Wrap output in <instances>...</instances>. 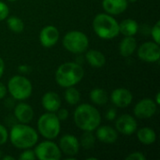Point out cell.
<instances>
[{
	"instance_id": "7a4b0ae2",
	"label": "cell",
	"mask_w": 160,
	"mask_h": 160,
	"mask_svg": "<svg viewBox=\"0 0 160 160\" xmlns=\"http://www.w3.org/2000/svg\"><path fill=\"white\" fill-rule=\"evenodd\" d=\"M12 145L18 149H29L35 146L38 140V132L26 124H17L12 127L9 134Z\"/></svg>"
},
{
	"instance_id": "ab89813d",
	"label": "cell",
	"mask_w": 160,
	"mask_h": 160,
	"mask_svg": "<svg viewBox=\"0 0 160 160\" xmlns=\"http://www.w3.org/2000/svg\"><path fill=\"white\" fill-rule=\"evenodd\" d=\"M137 0H128V2H131V3H134V2H136Z\"/></svg>"
},
{
	"instance_id": "484cf974",
	"label": "cell",
	"mask_w": 160,
	"mask_h": 160,
	"mask_svg": "<svg viewBox=\"0 0 160 160\" xmlns=\"http://www.w3.org/2000/svg\"><path fill=\"white\" fill-rule=\"evenodd\" d=\"M95 142H96V138H95L94 134L92 133V131H84V133L82 135L80 145L82 148L89 150L94 147Z\"/></svg>"
},
{
	"instance_id": "e0dca14e",
	"label": "cell",
	"mask_w": 160,
	"mask_h": 160,
	"mask_svg": "<svg viewBox=\"0 0 160 160\" xmlns=\"http://www.w3.org/2000/svg\"><path fill=\"white\" fill-rule=\"evenodd\" d=\"M102 7L108 14L118 15L127 9L128 0H103Z\"/></svg>"
},
{
	"instance_id": "52a82bcc",
	"label": "cell",
	"mask_w": 160,
	"mask_h": 160,
	"mask_svg": "<svg viewBox=\"0 0 160 160\" xmlns=\"http://www.w3.org/2000/svg\"><path fill=\"white\" fill-rule=\"evenodd\" d=\"M63 45L65 49L72 53H82L88 46L89 40L87 36L81 31L68 32L63 38Z\"/></svg>"
},
{
	"instance_id": "4fadbf2b",
	"label": "cell",
	"mask_w": 160,
	"mask_h": 160,
	"mask_svg": "<svg viewBox=\"0 0 160 160\" xmlns=\"http://www.w3.org/2000/svg\"><path fill=\"white\" fill-rule=\"evenodd\" d=\"M133 99V96L128 89L126 88H117L112 92L111 100L113 105L118 108H127L128 107Z\"/></svg>"
},
{
	"instance_id": "e575fe53",
	"label": "cell",
	"mask_w": 160,
	"mask_h": 160,
	"mask_svg": "<svg viewBox=\"0 0 160 160\" xmlns=\"http://www.w3.org/2000/svg\"><path fill=\"white\" fill-rule=\"evenodd\" d=\"M4 70H5V63H4L3 59L0 57V79H1V77L3 76Z\"/></svg>"
},
{
	"instance_id": "9c48e42d",
	"label": "cell",
	"mask_w": 160,
	"mask_h": 160,
	"mask_svg": "<svg viewBox=\"0 0 160 160\" xmlns=\"http://www.w3.org/2000/svg\"><path fill=\"white\" fill-rule=\"evenodd\" d=\"M138 56L147 63L158 62L160 58L159 44L155 41H148L142 44L138 49Z\"/></svg>"
},
{
	"instance_id": "603a6c76",
	"label": "cell",
	"mask_w": 160,
	"mask_h": 160,
	"mask_svg": "<svg viewBox=\"0 0 160 160\" xmlns=\"http://www.w3.org/2000/svg\"><path fill=\"white\" fill-rule=\"evenodd\" d=\"M90 99L97 105H105L108 102V94L102 88H95L90 92Z\"/></svg>"
},
{
	"instance_id": "f35d334b",
	"label": "cell",
	"mask_w": 160,
	"mask_h": 160,
	"mask_svg": "<svg viewBox=\"0 0 160 160\" xmlns=\"http://www.w3.org/2000/svg\"><path fill=\"white\" fill-rule=\"evenodd\" d=\"M98 158H87V160H97Z\"/></svg>"
},
{
	"instance_id": "b9f144b4",
	"label": "cell",
	"mask_w": 160,
	"mask_h": 160,
	"mask_svg": "<svg viewBox=\"0 0 160 160\" xmlns=\"http://www.w3.org/2000/svg\"><path fill=\"white\" fill-rule=\"evenodd\" d=\"M8 1H10V2H14V1H17V0H8Z\"/></svg>"
},
{
	"instance_id": "74e56055",
	"label": "cell",
	"mask_w": 160,
	"mask_h": 160,
	"mask_svg": "<svg viewBox=\"0 0 160 160\" xmlns=\"http://www.w3.org/2000/svg\"><path fill=\"white\" fill-rule=\"evenodd\" d=\"M159 97H160V93H158V94H157V98H156V103H157L158 105H159L160 104Z\"/></svg>"
},
{
	"instance_id": "5bb4252c",
	"label": "cell",
	"mask_w": 160,
	"mask_h": 160,
	"mask_svg": "<svg viewBox=\"0 0 160 160\" xmlns=\"http://www.w3.org/2000/svg\"><path fill=\"white\" fill-rule=\"evenodd\" d=\"M59 39V31L53 25L45 26L40 34H39V40L43 47L51 48L54 46Z\"/></svg>"
},
{
	"instance_id": "277c9868",
	"label": "cell",
	"mask_w": 160,
	"mask_h": 160,
	"mask_svg": "<svg viewBox=\"0 0 160 160\" xmlns=\"http://www.w3.org/2000/svg\"><path fill=\"white\" fill-rule=\"evenodd\" d=\"M95 33L103 39H112L119 35V23L108 13H99L93 20Z\"/></svg>"
},
{
	"instance_id": "8992f818",
	"label": "cell",
	"mask_w": 160,
	"mask_h": 160,
	"mask_svg": "<svg viewBox=\"0 0 160 160\" xmlns=\"http://www.w3.org/2000/svg\"><path fill=\"white\" fill-rule=\"evenodd\" d=\"M32 90L31 82L23 76L15 75L10 78L8 82V91L16 100H24L28 98L32 94Z\"/></svg>"
},
{
	"instance_id": "7402d4cb",
	"label": "cell",
	"mask_w": 160,
	"mask_h": 160,
	"mask_svg": "<svg viewBox=\"0 0 160 160\" xmlns=\"http://www.w3.org/2000/svg\"><path fill=\"white\" fill-rule=\"evenodd\" d=\"M137 137L138 140L145 145L153 144L157 140V134L151 128H142L139 129Z\"/></svg>"
},
{
	"instance_id": "ba28073f",
	"label": "cell",
	"mask_w": 160,
	"mask_h": 160,
	"mask_svg": "<svg viewBox=\"0 0 160 160\" xmlns=\"http://www.w3.org/2000/svg\"><path fill=\"white\" fill-rule=\"evenodd\" d=\"M35 155L39 160H59L62 158V152L57 144L51 140L38 144L35 148Z\"/></svg>"
},
{
	"instance_id": "836d02e7",
	"label": "cell",
	"mask_w": 160,
	"mask_h": 160,
	"mask_svg": "<svg viewBox=\"0 0 160 160\" xmlns=\"http://www.w3.org/2000/svg\"><path fill=\"white\" fill-rule=\"evenodd\" d=\"M7 93H8V88L5 86V84L3 82H0V99L4 98L6 97Z\"/></svg>"
},
{
	"instance_id": "7c38bea8",
	"label": "cell",
	"mask_w": 160,
	"mask_h": 160,
	"mask_svg": "<svg viewBox=\"0 0 160 160\" xmlns=\"http://www.w3.org/2000/svg\"><path fill=\"white\" fill-rule=\"evenodd\" d=\"M116 130L124 135H131L136 132L138 124L136 119L129 114H123L119 116L115 122Z\"/></svg>"
},
{
	"instance_id": "f546056e",
	"label": "cell",
	"mask_w": 160,
	"mask_h": 160,
	"mask_svg": "<svg viewBox=\"0 0 160 160\" xmlns=\"http://www.w3.org/2000/svg\"><path fill=\"white\" fill-rule=\"evenodd\" d=\"M8 139V132L7 128L3 125H0V145L6 143Z\"/></svg>"
},
{
	"instance_id": "1f68e13d",
	"label": "cell",
	"mask_w": 160,
	"mask_h": 160,
	"mask_svg": "<svg viewBox=\"0 0 160 160\" xmlns=\"http://www.w3.org/2000/svg\"><path fill=\"white\" fill-rule=\"evenodd\" d=\"M57 117L60 121H64L68 117V111L67 109H58L57 110Z\"/></svg>"
},
{
	"instance_id": "30bf717a",
	"label": "cell",
	"mask_w": 160,
	"mask_h": 160,
	"mask_svg": "<svg viewBox=\"0 0 160 160\" xmlns=\"http://www.w3.org/2000/svg\"><path fill=\"white\" fill-rule=\"evenodd\" d=\"M158 110V104L151 98H143L140 100L135 108L134 114L140 119H147L154 116Z\"/></svg>"
},
{
	"instance_id": "f1b7e54d",
	"label": "cell",
	"mask_w": 160,
	"mask_h": 160,
	"mask_svg": "<svg viewBox=\"0 0 160 160\" xmlns=\"http://www.w3.org/2000/svg\"><path fill=\"white\" fill-rule=\"evenodd\" d=\"M9 9L8 7L2 1H0V21H3L8 17Z\"/></svg>"
},
{
	"instance_id": "d6a6232c",
	"label": "cell",
	"mask_w": 160,
	"mask_h": 160,
	"mask_svg": "<svg viewBox=\"0 0 160 160\" xmlns=\"http://www.w3.org/2000/svg\"><path fill=\"white\" fill-rule=\"evenodd\" d=\"M116 110L114 108H111L108 110V112H106V119L110 120V121H112L116 118Z\"/></svg>"
},
{
	"instance_id": "4dcf8cb0",
	"label": "cell",
	"mask_w": 160,
	"mask_h": 160,
	"mask_svg": "<svg viewBox=\"0 0 160 160\" xmlns=\"http://www.w3.org/2000/svg\"><path fill=\"white\" fill-rule=\"evenodd\" d=\"M146 158L145 156L141 153V152H134L130 155H128L127 158H126V160H145Z\"/></svg>"
},
{
	"instance_id": "ffe728a7",
	"label": "cell",
	"mask_w": 160,
	"mask_h": 160,
	"mask_svg": "<svg viewBox=\"0 0 160 160\" xmlns=\"http://www.w3.org/2000/svg\"><path fill=\"white\" fill-rule=\"evenodd\" d=\"M139 30L138 22L132 19H126L119 23V33L126 37H133Z\"/></svg>"
},
{
	"instance_id": "60d3db41",
	"label": "cell",
	"mask_w": 160,
	"mask_h": 160,
	"mask_svg": "<svg viewBox=\"0 0 160 160\" xmlns=\"http://www.w3.org/2000/svg\"><path fill=\"white\" fill-rule=\"evenodd\" d=\"M2 158V152L0 151V158Z\"/></svg>"
},
{
	"instance_id": "83f0119b",
	"label": "cell",
	"mask_w": 160,
	"mask_h": 160,
	"mask_svg": "<svg viewBox=\"0 0 160 160\" xmlns=\"http://www.w3.org/2000/svg\"><path fill=\"white\" fill-rule=\"evenodd\" d=\"M19 158L21 160H35L37 159L35 152L29 149H25V151H23L21 156L19 157Z\"/></svg>"
},
{
	"instance_id": "8fae6325",
	"label": "cell",
	"mask_w": 160,
	"mask_h": 160,
	"mask_svg": "<svg viewBox=\"0 0 160 160\" xmlns=\"http://www.w3.org/2000/svg\"><path fill=\"white\" fill-rule=\"evenodd\" d=\"M80 142L74 136L70 134L64 135L59 142V148L61 152L68 157H75L80 150Z\"/></svg>"
},
{
	"instance_id": "8d00e7d4",
	"label": "cell",
	"mask_w": 160,
	"mask_h": 160,
	"mask_svg": "<svg viewBox=\"0 0 160 160\" xmlns=\"http://www.w3.org/2000/svg\"><path fill=\"white\" fill-rule=\"evenodd\" d=\"M2 158L3 160H15V158H13L11 156H6V157H3Z\"/></svg>"
},
{
	"instance_id": "3957f363",
	"label": "cell",
	"mask_w": 160,
	"mask_h": 160,
	"mask_svg": "<svg viewBox=\"0 0 160 160\" xmlns=\"http://www.w3.org/2000/svg\"><path fill=\"white\" fill-rule=\"evenodd\" d=\"M84 70L80 64L74 62L64 63L58 67L55 72V81L61 87H70L82 81Z\"/></svg>"
},
{
	"instance_id": "6da1fadb",
	"label": "cell",
	"mask_w": 160,
	"mask_h": 160,
	"mask_svg": "<svg viewBox=\"0 0 160 160\" xmlns=\"http://www.w3.org/2000/svg\"><path fill=\"white\" fill-rule=\"evenodd\" d=\"M75 125L83 131L96 130L101 122V115L94 106L84 103L79 105L74 112Z\"/></svg>"
},
{
	"instance_id": "ac0fdd59",
	"label": "cell",
	"mask_w": 160,
	"mask_h": 160,
	"mask_svg": "<svg viewBox=\"0 0 160 160\" xmlns=\"http://www.w3.org/2000/svg\"><path fill=\"white\" fill-rule=\"evenodd\" d=\"M97 138L104 143H113L118 139V134L110 126H102L97 128Z\"/></svg>"
},
{
	"instance_id": "44dd1931",
	"label": "cell",
	"mask_w": 160,
	"mask_h": 160,
	"mask_svg": "<svg viewBox=\"0 0 160 160\" xmlns=\"http://www.w3.org/2000/svg\"><path fill=\"white\" fill-rule=\"evenodd\" d=\"M85 58L90 66L94 68H101L106 63V58L104 54L97 50H90L86 52Z\"/></svg>"
},
{
	"instance_id": "5b68a950",
	"label": "cell",
	"mask_w": 160,
	"mask_h": 160,
	"mask_svg": "<svg viewBox=\"0 0 160 160\" xmlns=\"http://www.w3.org/2000/svg\"><path fill=\"white\" fill-rule=\"evenodd\" d=\"M60 129V120L54 112H48L38 118V130L43 138L52 141L59 135Z\"/></svg>"
},
{
	"instance_id": "d4e9b609",
	"label": "cell",
	"mask_w": 160,
	"mask_h": 160,
	"mask_svg": "<svg viewBox=\"0 0 160 160\" xmlns=\"http://www.w3.org/2000/svg\"><path fill=\"white\" fill-rule=\"evenodd\" d=\"M65 99L69 105H77L81 100V94L79 90L73 86L68 87L65 92Z\"/></svg>"
},
{
	"instance_id": "d6986e66",
	"label": "cell",
	"mask_w": 160,
	"mask_h": 160,
	"mask_svg": "<svg viewBox=\"0 0 160 160\" xmlns=\"http://www.w3.org/2000/svg\"><path fill=\"white\" fill-rule=\"evenodd\" d=\"M137 48V41L134 37H126L119 45V52L123 57H128L133 54Z\"/></svg>"
},
{
	"instance_id": "2e32d148",
	"label": "cell",
	"mask_w": 160,
	"mask_h": 160,
	"mask_svg": "<svg viewBox=\"0 0 160 160\" xmlns=\"http://www.w3.org/2000/svg\"><path fill=\"white\" fill-rule=\"evenodd\" d=\"M43 108L49 112H55L61 108V98L55 92H47L42 97L41 100Z\"/></svg>"
},
{
	"instance_id": "d590c367",
	"label": "cell",
	"mask_w": 160,
	"mask_h": 160,
	"mask_svg": "<svg viewBox=\"0 0 160 160\" xmlns=\"http://www.w3.org/2000/svg\"><path fill=\"white\" fill-rule=\"evenodd\" d=\"M19 70L22 72V73H27L28 72V70H29V68L27 67V66H20L19 67Z\"/></svg>"
},
{
	"instance_id": "4316f807",
	"label": "cell",
	"mask_w": 160,
	"mask_h": 160,
	"mask_svg": "<svg viewBox=\"0 0 160 160\" xmlns=\"http://www.w3.org/2000/svg\"><path fill=\"white\" fill-rule=\"evenodd\" d=\"M152 37L155 40V42H157L158 44L160 43V21H158L156 22V24L153 26L152 31H151Z\"/></svg>"
},
{
	"instance_id": "9a60e30c",
	"label": "cell",
	"mask_w": 160,
	"mask_h": 160,
	"mask_svg": "<svg viewBox=\"0 0 160 160\" xmlns=\"http://www.w3.org/2000/svg\"><path fill=\"white\" fill-rule=\"evenodd\" d=\"M14 115L20 123L28 124L34 118V111L29 104L21 102L15 106Z\"/></svg>"
},
{
	"instance_id": "cb8c5ba5",
	"label": "cell",
	"mask_w": 160,
	"mask_h": 160,
	"mask_svg": "<svg viewBox=\"0 0 160 160\" xmlns=\"http://www.w3.org/2000/svg\"><path fill=\"white\" fill-rule=\"evenodd\" d=\"M7 24L8 27L10 31H12L13 33L16 34H20L23 31L24 29V23L22 21V19H20L17 16H10L8 17L7 20Z\"/></svg>"
}]
</instances>
